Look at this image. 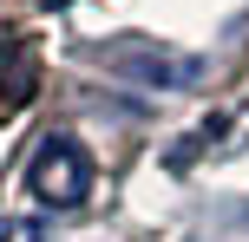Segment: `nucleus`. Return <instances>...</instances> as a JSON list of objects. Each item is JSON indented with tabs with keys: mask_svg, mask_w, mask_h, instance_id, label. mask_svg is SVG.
Masks as SVG:
<instances>
[{
	"mask_svg": "<svg viewBox=\"0 0 249 242\" xmlns=\"http://www.w3.org/2000/svg\"><path fill=\"white\" fill-rule=\"evenodd\" d=\"M26 190H33L46 210H79L92 196V157H86V144H79L72 131L39 138L33 164H26Z\"/></svg>",
	"mask_w": 249,
	"mask_h": 242,
	"instance_id": "f257e3e1",
	"label": "nucleus"
},
{
	"mask_svg": "<svg viewBox=\"0 0 249 242\" xmlns=\"http://www.w3.org/2000/svg\"><path fill=\"white\" fill-rule=\"evenodd\" d=\"M0 242H39V223L33 216H7L0 223Z\"/></svg>",
	"mask_w": 249,
	"mask_h": 242,
	"instance_id": "7ed1b4c3",
	"label": "nucleus"
},
{
	"mask_svg": "<svg viewBox=\"0 0 249 242\" xmlns=\"http://www.w3.org/2000/svg\"><path fill=\"white\" fill-rule=\"evenodd\" d=\"M33 79H39V72H33V52L13 39V46L0 52V125H7L26 98H33Z\"/></svg>",
	"mask_w": 249,
	"mask_h": 242,
	"instance_id": "f03ea898",
	"label": "nucleus"
}]
</instances>
